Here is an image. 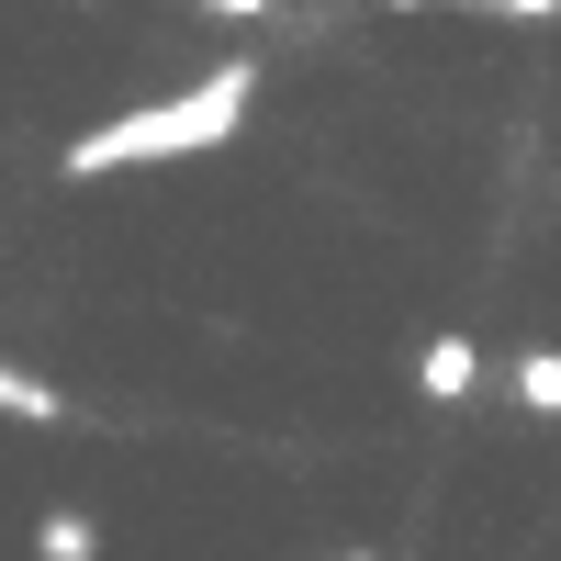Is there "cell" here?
Wrapping results in <instances>:
<instances>
[{
  "label": "cell",
  "instance_id": "obj_3",
  "mask_svg": "<svg viewBox=\"0 0 561 561\" xmlns=\"http://www.w3.org/2000/svg\"><path fill=\"white\" fill-rule=\"evenodd\" d=\"M0 415H12V427H57V382H34V370H12V359H0Z\"/></svg>",
  "mask_w": 561,
  "mask_h": 561
},
{
  "label": "cell",
  "instance_id": "obj_5",
  "mask_svg": "<svg viewBox=\"0 0 561 561\" xmlns=\"http://www.w3.org/2000/svg\"><path fill=\"white\" fill-rule=\"evenodd\" d=\"M517 404L528 415H561V348H528L517 359Z\"/></svg>",
  "mask_w": 561,
  "mask_h": 561
},
{
  "label": "cell",
  "instance_id": "obj_6",
  "mask_svg": "<svg viewBox=\"0 0 561 561\" xmlns=\"http://www.w3.org/2000/svg\"><path fill=\"white\" fill-rule=\"evenodd\" d=\"M203 12H225V23H270L280 0H203Z\"/></svg>",
  "mask_w": 561,
  "mask_h": 561
},
{
  "label": "cell",
  "instance_id": "obj_7",
  "mask_svg": "<svg viewBox=\"0 0 561 561\" xmlns=\"http://www.w3.org/2000/svg\"><path fill=\"white\" fill-rule=\"evenodd\" d=\"M348 561H382V550H348Z\"/></svg>",
  "mask_w": 561,
  "mask_h": 561
},
{
  "label": "cell",
  "instance_id": "obj_4",
  "mask_svg": "<svg viewBox=\"0 0 561 561\" xmlns=\"http://www.w3.org/2000/svg\"><path fill=\"white\" fill-rule=\"evenodd\" d=\"M102 550V528L79 517V505H57V517H34V561H90Z\"/></svg>",
  "mask_w": 561,
  "mask_h": 561
},
{
  "label": "cell",
  "instance_id": "obj_1",
  "mask_svg": "<svg viewBox=\"0 0 561 561\" xmlns=\"http://www.w3.org/2000/svg\"><path fill=\"white\" fill-rule=\"evenodd\" d=\"M248 102H259V68H248V57H225L214 79L169 90V102H147V113H113V124L68 135V180H113V169H169V158H203V147H225V135L248 124Z\"/></svg>",
  "mask_w": 561,
  "mask_h": 561
},
{
  "label": "cell",
  "instance_id": "obj_2",
  "mask_svg": "<svg viewBox=\"0 0 561 561\" xmlns=\"http://www.w3.org/2000/svg\"><path fill=\"white\" fill-rule=\"evenodd\" d=\"M472 382H483V348L472 337H438L427 359H415V393H427V404H472Z\"/></svg>",
  "mask_w": 561,
  "mask_h": 561
}]
</instances>
